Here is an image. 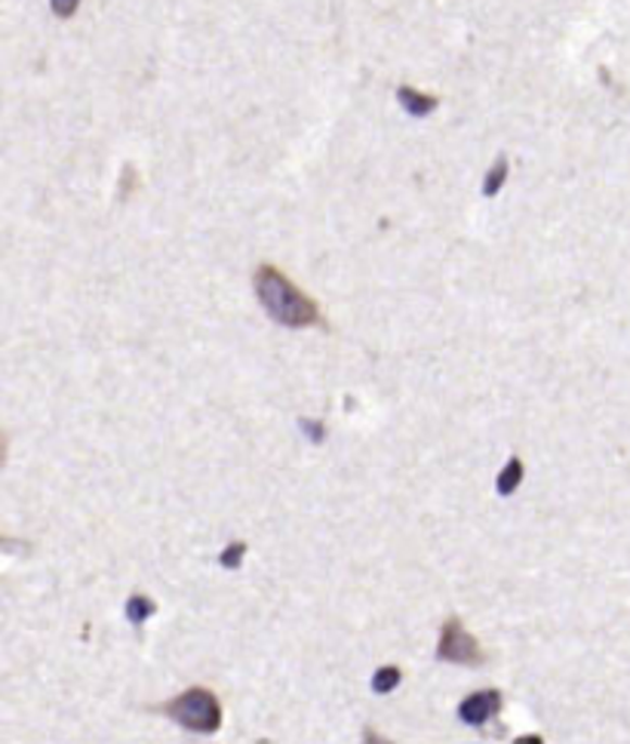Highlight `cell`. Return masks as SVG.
I'll use <instances>...</instances> for the list:
<instances>
[{
	"mask_svg": "<svg viewBox=\"0 0 630 744\" xmlns=\"http://www.w3.org/2000/svg\"><path fill=\"white\" fill-rule=\"evenodd\" d=\"M252 283H255V295H259L262 308L268 311L270 320H277L280 327L305 329L320 324V308L274 265H262L252 277Z\"/></svg>",
	"mask_w": 630,
	"mask_h": 744,
	"instance_id": "6da1fadb",
	"label": "cell"
},
{
	"mask_svg": "<svg viewBox=\"0 0 630 744\" xmlns=\"http://www.w3.org/2000/svg\"><path fill=\"white\" fill-rule=\"evenodd\" d=\"M166 714L188 732L213 735L222 727V705L210 690H188L181 692L176 702L166 705Z\"/></svg>",
	"mask_w": 630,
	"mask_h": 744,
	"instance_id": "7a4b0ae2",
	"label": "cell"
},
{
	"mask_svg": "<svg viewBox=\"0 0 630 744\" xmlns=\"http://www.w3.org/2000/svg\"><path fill=\"white\" fill-rule=\"evenodd\" d=\"M437 658L450 661V665H474L477 668V665H483V650H480L477 636H470L458 618H450L440 631Z\"/></svg>",
	"mask_w": 630,
	"mask_h": 744,
	"instance_id": "3957f363",
	"label": "cell"
},
{
	"mask_svg": "<svg viewBox=\"0 0 630 744\" xmlns=\"http://www.w3.org/2000/svg\"><path fill=\"white\" fill-rule=\"evenodd\" d=\"M502 710V695L495 690H483V692H474V695H468L465 702H462V708H458V720L465 723V727H487L489 720L495 717Z\"/></svg>",
	"mask_w": 630,
	"mask_h": 744,
	"instance_id": "277c9868",
	"label": "cell"
},
{
	"mask_svg": "<svg viewBox=\"0 0 630 744\" xmlns=\"http://www.w3.org/2000/svg\"><path fill=\"white\" fill-rule=\"evenodd\" d=\"M396 102L403 105L406 114H413V117H428V114H433L437 105H440V99H437V96L413 90V87H400V90H396Z\"/></svg>",
	"mask_w": 630,
	"mask_h": 744,
	"instance_id": "5b68a950",
	"label": "cell"
},
{
	"mask_svg": "<svg viewBox=\"0 0 630 744\" xmlns=\"http://www.w3.org/2000/svg\"><path fill=\"white\" fill-rule=\"evenodd\" d=\"M154 616V603L148 597H142V594H133V597L126 600V618H129V625H144L148 618Z\"/></svg>",
	"mask_w": 630,
	"mask_h": 744,
	"instance_id": "8992f818",
	"label": "cell"
},
{
	"mask_svg": "<svg viewBox=\"0 0 630 744\" xmlns=\"http://www.w3.org/2000/svg\"><path fill=\"white\" fill-rule=\"evenodd\" d=\"M522 483V462L520 458H511L507 465H504V471L499 474V495H511V492L517 490Z\"/></svg>",
	"mask_w": 630,
	"mask_h": 744,
	"instance_id": "52a82bcc",
	"label": "cell"
},
{
	"mask_svg": "<svg viewBox=\"0 0 630 744\" xmlns=\"http://www.w3.org/2000/svg\"><path fill=\"white\" fill-rule=\"evenodd\" d=\"M507 173H511L507 157H499V161L492 164V169L487 173V179H483V194H487V198H495V194L502 191L504 182H507Z\"/></svg>",
	"mask_w": 630,
	"mask_h": 744,
	"instance_id": "ba28073f",
	"label": "cell"
},
{
	"mask_svg": "<svg viewBox=\"0 0 630 744\" xmlns=\"http://www.w3.org/2000/svg\"><path fill=\"white\" fill-rule=\"evenodd\" d=\"M400 680H403V671L394 668V665H385V668H378L376 677H373V692H376V695H388V692H394L396 686H400Z\"/></svg>",
	"mask_w": 630,
	"mask_h": 744,
	"instance_id": "9c48e42d",
	"label": "cell"
},
{
	"mask_svg": "<svg viewBox=\"0 0 630 744\" xmlns=\"http://www.w3.org/2000/svg\"><path fill=\"white\" fill-rule=\"evenodd\" d=\"M243 554H247V545H243V542H231V545L222 551L218 563H222L225 569H237V566L243 563Z\"/></svg>",
	"mask_w": 630,
	"mask_h": 744,
	"instance_id": "30bf717a",
	"label": "cell"
},
{
	"mask_svg": "<svg viewBox=\"0 0 630 744\" xmlns=\"http://www.w3.org/2000/svg\"><path fill=\"white\" fill-rule=\"evenodd\" d=\"M80 7V0H50V10L55 18H72Z\"/></svg>",
	"mask_w": 630,
	"mask_h": 744,
	"instance_id": "8fae6325",
	"label": "cell"
},
{
	"mask_svg": "<svg viewBox=\"0 0 630 744\" xmlns=\"http://www.w3.org/2000/svg\"><path fill=\"white\" fill-rule=\"evenodd\" d=\"M299 428L305 431L311 443H320V440H324V434H326L324 425H314V421H307V418H302V421H299Z\"/></svg>",
	"mask_w": 630,
	"mask_h": 744,
	"instance_id": "7c38bea8",
	"label": "cell"
},
{
	"mask_svg": "<svg viewBox=\"0 0 630 744\" xmlns=\"http://www.w3.org/2000/svg\"><path fill=\"white\" fill-rule=\"evenodd\" d=\"M3 458H7V440L0 434V465H3Z\"/></svg>",
	"mask_w": 630,
	"mask_h": 744,
	"instance_id": "4fadbf2b",
	"label": "cell"
},
{
	"mask_svg": "<svg viewBox=\"0 0 630 744\" xmlns=\"http://www.w3.org/2000/svg\"><path fill=\"white\" fill-rule=\"evenodd\" d=\"M0 547H16V545H13V542H7V539L0 535Z\"/></svg>",
	"mask_w": 630,
	"mask_h": 744,
	"instance_id": "5bb4252c",
	"label": "cell"
}]
</instances>
